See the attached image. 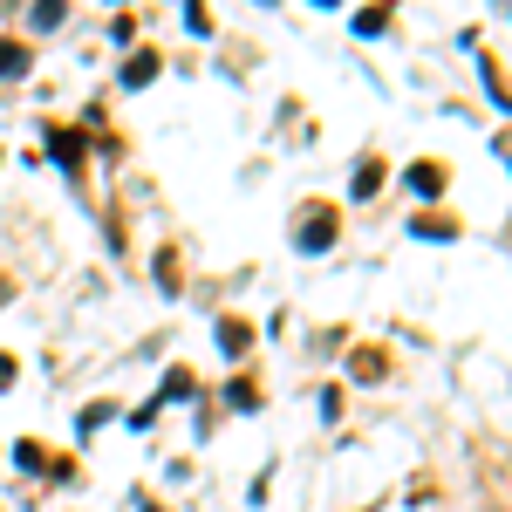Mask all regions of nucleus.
Returning <instances> with one entry per match:
<instances>
[{
  "label": "nucleus",
  "instance_id": "obj_1",
  "mask_svg": "<svg viewBox=\"0 0 512 512\" xmlns=\"http://www.w3.org/2000/svg\"><path fill=\"white\" fill-rule=\"evenodd\" d=\"M335 219H342V205H328V198H308V205L294 212V246H301V253H328V246H335V233H342Z\"/></svg>",
  "mask_w": 512,
  "mask_h": 512
},
{
  "label": "nucleus",
  "instance_id": "obj_2",
  "mask_svg": "<svg viewBox=\"0 0 512 512\" xmlns=\"http://www.w3.org/2000/svg\"><path fill=\"white\" fill-rule=\"evenodd\" d=\"M383 178H390V164L376 158V151H369V158H355V178H349V198H376V192H383Z\"/></svg>",
  "mask_w": 512,
  "mask_h": 512
},
{
  "label": "nucleus",
  "instance_id": "obj_3",
  "mask_svg": "<svg viewBox=\"0 0 512 512\" xmlns=\"http://www.w3.org/2000/svg\"><path fill=\"white\" fill-rule=\"evenodd\" d=\"M403 178H410V192H424V198H437L444 185H451V171H444L437 158H417L410 171H403Z\"/></svg>",
  "mask_w": 512,
  "mask_h": 512
},
{
  "label": "nucleus",
  "instance_id": "obj_4",
  "mask_svg": "<svg viewBox=\"0 0 512 512\" xmlns=\"http://www.w3.org/2000/svg\"><path fill=\"white\" fill-rule=\"evenodd\" d=\"M410 233L417 239H458V212H417Z\"/></svg>",
  "mask_w": 512,
  "mask_h": 512
},
{
  "label": "nucleus",
  "instance_id": "obj_5",
  "mask_svg": "<svg viewBox=\"0 0 512 512\" xmlns=\"http://www.w3.org/2000/svg\"><path fill=\"white\" fill-rule=\"evenodd\" d=\"M48 151H55L62 171H82V137H76V130H48Z\"/></svg>",
  "mask_w": 512,
  "mask_h": 512
},
{
  "label": "nucleus",
  "instance_id": "obj_6",
  "mask_svg": "<svg viewBox=\"0 0 512 512\" xmlns=\"http://www.w3.org/2000/svg\"><path fill=\"white\" fill-rule=\"evenodd\" d=\"M219 349H226V355H233V362H239V355L253 349V328H246V321H239V315H226V321H219Z\"/></svg>",
  "mask_w": 512,
  "mask_h": 512
},
{
  "label": "nucleus",
  "instance_id": "obj_7",
  "mask_svg": "<svg viewBox=\"0 0 512 512\" xmlns=\"http://www.w3.org/2000/svg\"><path fill=\"white\" fill-rule=\"evenodd\" d=\"M28 62H35V55H28V41H0V82H7V76H28Z\"/></svg>",
  "mask_w": 512,
  "mask_h": 512
},
{
  "label": "nucleus",
  "instance_id": "obj_8",
  "mask_svg": "<svg viewBox=\"0 0 512 512\" xmlns=\"http://www.w3.org/2000/svg\"><path fill=\"white\" fill-rule=\"evenodd\" d=\"M349 369L362 376V383H376V376L390 369V355H383V349H355V355H349Z\"/></svg>",
  "mask_w": 512,
  "mask_h": 512
},
{
  "label": "nucleus",
  "instance_id": "obj_9",
  "mask_svg": "<svg viewBox=\"0 0 512 512\" xmlns=\"http://www.w3.org/2000/svg\"><path fill=\"white\" fill-rule=\"evenodd\" d=\"M151 76H158V55L144 48V55H130V69H123V89H144Z\"/></svg>",
  "mask_w": 512,
  "mask_h": 512
},
{
  "label": "nucleus",
  "instance_id": "obj_10",
  "mask_svg": "<svg viewBox=\"0 0 512 512\" xmlns=\"http://www.w3.org/2000/svg\"><path fill=\"white\" fill-rule=\"evenodd\" d=\"M171 396H178V403H185V396H198V376L185 369V362H178V369L164 376V403H171Z\"/></svg>",
  "mask_w": 512,
  "mask_h": 512
},
{
  "label": "nucleus",
  "instance_id": "obj_11",
  "mask_svg": "<svg viewBox=\"0 0 512 512\" xmlns=\"http://www.w3.org/2000/svg\"><path fill=\"white\" fill-rule=\"evenodd\" d=\"M158 287H164V294H178V287H185V280H178V253H171V246L158 253Z\"/></svg>",
  "mask_w": 512,
  "mask_h": 512
},
{
  "label": "nucleus",
  "instance_id": "obj_12",
  "mask_svg": "<svg viewBox=\"0 0 512 512\" xmlns=\"http://www.w3.org/2000/svg\"><path fill=\"white\" fill-rule=\"evenodd\" d=\"M390 28V7H369V14H355V35H383Z\"/></svg>",
  "mask_w": 512,
  "mask_h": 512
},
{
  "label": "nucleus",
  "instance_id": "obj_13",
  "mask_svg": "<svg viewBox=\"0 0 512 512\" xmlns=\"http://www.w3.org/2000/svg\"><path fill=\"white\" fill-rule=\"evenodd\" d=\"M226 396H233L239 410H260V383H253V376H239V383H233V390H226Z\"/></svg>",
  "mask_w": 512,
  "mask_h": 512
},
{
  "label": "nucleus",
  "instance_id": "obj_14",
  "mask_svg": "<svg viewBox=\"0 0 512 512\" xmlns=\"http://www.w3.org/2000/svg\"><path fill=\"white\" fill-rule=\"evenodd\" d=\"M14 376H21V362H14V355L0 349V390H7V383H14Z\"/></svg>",
  "mask_w": 512,
  "mask_h": 512
},
{
  "label": "nucleus",
  "instance_id": "obj_15",
  "mask_svg": "<svg viewBox=\"0 0 512 512\" xmlns=\"http://www.w3.org/2000/svg\"><path fill=\"white\" fill-rule=\"evenodd\" d=\"M0 301H7V280H0Z\"/></svg>",
  "mask_w": 512,
  "mask_h": 512
}]
</instances>
